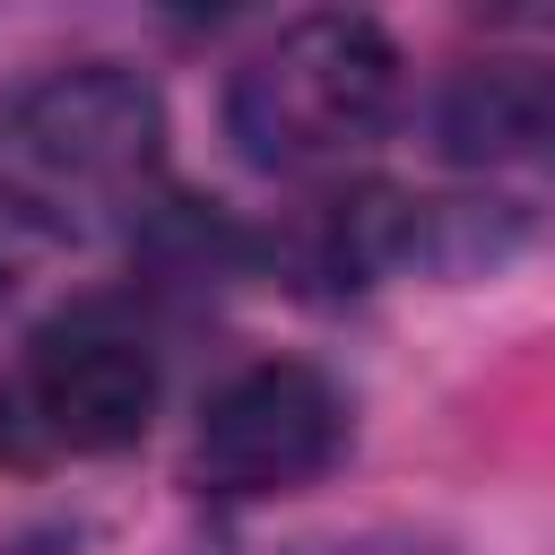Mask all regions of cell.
Here are the masks:
<instances>
[{
    "label": "cell",
    "instance_id": "6da1fadb",
    "mask_svg": "<svg viewBox=\"0 0 555 555\" xmlns=\"http://www.w3.org/2000/svg\"><path fill=\"white\" fill-rule=\"evenodd\" d=\"M165 173V95L130 61H61L0 95V208L52 243L147 217Z\"/></svg>",
    "mask_w": 555,
    "mask_h": 555
},
{
    "label": "cell",
    "instance_id": "7a4b0ae2",
    "mask_svg": "<svg viewBox=\"0 0 555 555\" xmlns=\"http://www.w3.org/2000/svg\"><path fill=\"white\" fill-rule=\"evenodd\" d=\"M390 104H399V43L356 9L278 26L225 78V130L260 173H312L356 156L390 121Z\"/></svg>",
    "mask_w": 555,
    "mask_h": 555
},
{
    "label": "cell",
    "instance_id": "3957f363",
    "mask_svg": "<svg viewBox=\"0 0 555 555\" xmlns=\"http://www.w3.org/2000/svg\"><path fill=\"white\" fill-rule=\"evenodd\" d=\"M338 451H347V390L321 364L269 356V364H243L199 408L191 486L217 494V503H269V494L330 477Z\"/></svg>",
    "mask_w": 555,
    "mask_h": 555
},
{
    "label": "cell",
    "instance_id": "277c9868",
    "mask_svg": "<svg viewBox=\"0 0 555 555\" xmlns=\"http://www.w3.org/2000/svg\"><path fill=\"white\" fill-rule=\"evenodd\" d=\"M26 408L69 451H121L156 416V347L104 312H69L26 347Z\"/></svg>",
    "mask_w": 555,
    "mask_h": 555
},
{
    "label": "cell",
    "instance_id": "5b68a950",
    "mask_svg": "<svg viewBox=\"0 0 555 555\" xmlns=\"http://www.w3.org/2000/svg\"><path fill=\"white\" fill-rule=\"evenodd\" d=\"M434 139L460 173L555 182V52H494L442 78Z\"/></svg>",
    "mask_w": 555,
    "mask_h": 555
},
{
    "label": "cell",
    "instance_id": "8992f818",
    "mask_svg": "<svg viewBox=\"0 0 555 555\" xmlns=\"http://www.w3.org/2000/svg\"><path fill=\"white\" fill-rule=\"evenodd\" d=\"M408 251H416V199H399L390 182H330L278 234V269L304 295H356L390 278Z\"/></svg>",
    "mask_w": 555,
    "mask_h": 555
}]
</instances>
